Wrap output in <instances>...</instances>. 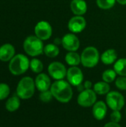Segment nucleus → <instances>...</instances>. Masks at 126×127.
Here are the masks:
<instances>
[{
	"instance_id": "nucleus-1",
	"label": "nucleus",
	"mask_w": 126,
	"mask_h": 127,
	"mask_svg": "<svg viewBox=\"0 0 126 127\" xmlns=\"http://www.w3.org/2000/svg\"><path fill=\"white\" fill-rule=\"evenodd\" d=\"M53 97L60 103H67L73 97L72 86L66 80H56L51 84L50 89Z\"/></svg>"
},
{
	"instance_id": "nucleus-2",
	"label": "nucleus",
	"mask_w": 126,
	"mask_h": 127,
	"mask_svg": "<svg viewBox=\"0 0 126 127\" xmlns=\"http://www.w3.org/2000/svg\"><path fill=\"white\" fill-rule=\"evenodd\" d=\"M30 68V60L27 56L18 54H16L9 63L8 68L10 72L16 76L25 73Z\"/></svg>"
},
{
	"instance_id": "nucleus-3",
	"label": "nucleus",
	"mask_w": 126,
	"mask_h": 127,
	"mask_svg": "<svg viewBox=\"0 0 126 127\" xmlns=\"http://www.w3.org/2000/svg\"><path fill=\"white\" fill-rule=\"evenodd\" d=\"M35 81L30 77H24L18 83L16 87V95L22 100L31 98L35 92Z\"/></svg>"
},
{
	"instance_id": "nucleus-4",
	"label": "nucleus",
	"mask_w": 126,
	"mask_h": 127,
	"mask_svg": "<svg viewBox=\"0 0 126 127\" xmlns=\"http://www.w3.org/2000/svg\"><path fill=\"white\" fill-rule=\"evenodd\" d=\"M44 47L42 40L33 35L27 36L23 43L24 51L30 57H36L42 54L44 51Z\"/></svg>"
},
{
	"instance_id": "nucleus-5",
	"label": "nucleus",
	"mask_w": 126,
	"mask_h": 127,
	"mask_svg": "<svg viewBox=\"0 0 126 127\" xmlns=\"http://www.w3.org/2000/svg\"><path fill=\"white\" fill-rule=\"evenodd\" d=\"M80 56L82 65L88 68L95 67L100 60V52L97 48L94 46L86 47L82 51Z\"/></svg>"
},
{
	"instance_id": "nucleus-6",
	"label": "nucleus",
	"mask_w": 126,
	"mask_h": 127,
	"mask_svg": "<svg viewBox=\"0 0 126 127\" xmlns=\"http://www.w3.org/2000/svg\"><path fill=\"white\" fill-rule=\"evenodd\" d=\"M106 104L113 111H120L125 106L124 96L117 92L112 91L106 95Z\"/></svg>"
},
{
	"instance_id": "nucleus-7",
	"label": "nucleus",
	"mask_w": 126,
	"mask_h": 127,
	"mask_svg": "<svg viewBox=\"0 0 126 127\" xmlns=\"http://www.w3.org/2000/svg\"><path fill=\"white\" fill-rule=\"evenodd\" d=\"M97 99V94L93 89H85L79 93L77 97V103L82 107L88 108L95 104Z\"/></svg>"
},
{
	"instance_id": "nucleus-8",
	"label": "nucleus",
	"mask_w": 126,
	"mask_h": 127,
	"mask_svg": "<svg viewBox=\"0 0 126 127\" xmlns=\"http://www.w3.org/2000/svg\"><path fill=\"white\" fill-rule=\"evenodd\" d=\"M67 69L65 65L60 62H53L48 68L49 75L56 80H64L67 75Z\"/></svg>"
},
{
	"instance_id": "nucleus-9",
	"label": "nucleus",
	"mask_w": 126,
	"mask_h": 127,
	"mask_svg": "<svg viewBox=\"0 0 126 127\" xmlns=\"http://www.w3.org/2000/svg\"><path fill=\"white\" fill-rule=\"evenodd\" d=\"M35 36L42 41L48 40L52 36L53 30L50 24L47 21L39 22L34 28Z\"/></svg>"
},
{
	"instance_id": "nucleus-10",
	"label": "nucleus",
	"mask_w": 126,
	"mask_h": 127,
	"mask_svg": "<svg viewBox=\"0 0 126 127\" xmlns=\"http://www.w3.org/2000/svg\"><path fill=\"white\" fill-rule=\"evenodd\" d=\"M67 80L73 86H78L82 84L84 75L82 70L77 66H71L67 71Z\"/></svg>"
},
{
	"instance_id": "nucleus-11",
	"label": "nucleus",
	"mask_w": 126,
	"mask_h": 127,
	"mask_svg": "<svg viewBox=\"0 0 126 127\" xmlns=\"http://www.w3.org/2000/svg\"><path fill=\"white\" fill-rule=\"evenodd\" d=\"M62 45L68 51H76L80 46V42L74 33H70L62 38Z\"/></svg>"
},
{
	"instance_id": "nucleus-12",
	"label": "nucleus",
	"mask_w": 126,
	"mask_h": 127,
	"mask_svg": "<svg viewBox=\"0 0 126 127\" xmlns=\"http://www.w3.org/2000/svg\"><path fill=\"white\" fill-rule=\"evenodd\" d=\"M86 24V20L82 16H74L70 19L68 28L71 33H79L85 30Z\"/></svg>"
},
{
	"instance_id": "nucleus-13",
	"label": "nucleus",
	"mask_w": 126,
	"mask_h": 127,
	"mask_svg": "<svg viewBox=\"0 0 126 127\" xmlns=\"http://www.w3.org/2000/svg\"><path fill=\"white\" fill-rule=\"evenodd\" d=\"M36 88L40 92H45L50 90L51 86V82L49 76L45 73L39 74L35 79Z\"/></svg>"
},
{
	"instance_id": "nucleus-14",
	"label": "nucleus",
	"mask_w": 126,
	"mask_h": 127,
	"mask_svg": "<svg viewBox=\"0 0 126 127\" xmlns=\"http://www.w3.org/2000/svg\"><path fill=\"white\" fill-rule=\"evenodd\" d=\"M107 112H108V106L106 103L103 101L101 100L97 101L93 106V109H92L93 116L97 121L103 120L105 118Z\"/></svg>"
},
{
	"instance_id": "nucleus-15",
	"label": "nucleus",
	"mask_w": 126,
	"mask_h": 127,
	"mask_svg": "<svg viewBox=\"0 0 126 127\" xmlns=\"http://www.w3.org/2000/svg\"><path fill=\"white\" fill-rule=\"evenodd\" d=\"M15 56V48L10 43H5L0 46V60L8 62Z\"/></svg>"
},
{
	"instance_id": "nucleus-16",
	"label": "nucleus",
	"mask_w": 126,
	"mask_h": 127,
	"mask_svg": "<svg viewBox=\"0 0 126 127\" xmlns=\"http://www.w3.org/2000/svg\"><path fill=\"white\" fill-rule=\"evenodd\" d=\"M70 7L75 16H82L88 10V5L85 0H72Z\"/></svg>"
},
{
	"instance_id": "nucleus-17",
	"label": "nucleus",
	"mask_w": 126,
	"mask_h": 127,
	"mask_svg": "<svg viewBox=\"0 0 126 127\" xmlns=\"http://www.w3.org/2000/svg\"><path fill=\"white\" fill-rule=\"evenodd\" d=\"M117 52L114 50V49H108L106 51H105L101 57H100V60L102 61V63L105 65H112L114 64L117 60Z\"/></svg>"
},
{
	"instance_id": "nucleus-18",
	"label": "nucleus",
	"mask_w": 126,
	"mask_h": 127,
	"mask_svg": "<svg viewBox=\"0 0 126 127\" xmlns=\"http://www.w3.org/2000/svg\"><path fill=\"white\" fill-rule=\"evenodd\" d=\"M65 60L71 66H77L81 63V56L76 51H68L65 55Z\"/></svg>"
},
{
	"instance_id": "nucleus-19",
	"label": "nucleus",
	"mask_w": 126,
	"mask_h": 127,
	"mask_svg": "<svg viewBox=\"0 0 126 127\" xmlns=\"http://www.w3.org/2000/svg\"><path fill=\"white\" fill-rule=\"evenodd\" d=\"M93 90L99 95H105L110 92V86L105 81H100L93 86Z\"/></svg>"
},
{
	"instance_id": "nucleus-20",
	"label": "nucleus",
	"mask_w": 126,
	"mask_h": 127,
	"mask_svg": "<svg viewBox=\"0 0 126 127\" xmlns=\"http://www.w3.org/2000/svg\"><path fill=\"white\" fill-rule=\"evenodd\" d=\"M20 106V98L18 96H13L7 99L5 103L6 109L10 112H14Z\"/></svg>"
},
{
	"instance_id": "nucleus-21",
	"label": "nucleus",
	"mask_w": 126,
	"mask_h": 127,
	"mask_svg": "<svg viewBox=\"0 0 126 127\" xmlns=\"http://www.w3.org/2000/svg\"><path fill=\"white\" fill-rule=\"evenodd\" d=\"M114 70L118 75L126 77V58H120L117 60L114 63Z\"/></svg>"
},
{
	"instance_id": "nucleus-22",
	"label": "nucleus",
	"mask_w": 126,
	"mask_h": 127,
	"mask_svg": "<svg viewBox=\"0 0 126 127\" xmlns=\"http://www.w3.org/2000/svg\"><path fill=\"white\" fill-rule=\"evenodd\" d=\"M43 53L50 58H54L56 57L59 54V48L58 45L55 44H48L44 47V51Z\"/></svg>"
},
{
	"instance_id": "nucleus-23",
	"label": "nucleus",
	"mask_w": 126,
	"mask_h": 127,
	"mask_svg": "<svg viewBox=\"0 0 126 127\" xmlns=\"http://www.w3.org/2000/svg\"><path fill=\"white\" fill-rule=\"evenodd\" d=\"M30 68L33 73L40 74L43 70V63L41 60L36 58H33L30 61Z\"/></svg>"
},
{
	"instance_id": "nucleus-24",
	"label": "nucleus",
	"mask_w": 126,
	"mask_h": 127,
	"mask_svg": "<svg viewBox=\"0 0 126 127\" xmlns=\"http://www.w3.org/2000/svg\"><path fill=\"white\" fill-rule=\"evenodd\" d=\"M117 74L114 69H107L103 71L102 74V78L103 81L108 83H111L116 80Z\"/></svg>"
},
{
	"instance_id": "nucleus-25",
	"label": "nucleus",
	"mask_w": 126,
	"mask_h": 127,
	"mask_svg": "<svg viewBox=\"0 0 126 127\" xmlns=\"http://www.w3.org/2000/svg\"><path fill=\"white\" fill-rule=\"evenodd\" d=\"M116 1V0H97V4L100 9L108 10L115 5Z\"/></svg>"
},
{
	"instance_id": "nucleus-26",
	"label": "nucleus",
	"mask_w": 126,
	"mask_h": 127,
	"mask_svg": "<svg viewBox=\"0 0 126 127\" xmlns=\"http://www.w3.org/2000/svg\"><path fill=\"white\" fill-rule=\"evenodd\" d=\"M10 87L7 84L1 83H0V100H3L10 95Z\"/></svg>"
},
{
	"instance_id": "nucleus-27",
	"label": "nucleus",
	"mask_w": 126,
	"mask_h": 127,
	"mask_svg": "<svg viewBox=\"0 0 126 127\" xmlns=\"http://www.w3.org/2000/svg\"><path fill=\"white\" fill-rule=\"evenodd\" d=\"M115 86L117 88L122 91L126 90V77L120 76L115 80Z\"/></svg>"
},
{
	"instance_id": "nucleus-28",
	"label": "nucleus",
	"mask_w": 126,
	"mask_h": 127,
	"mask_svg": "<svg viewBox=\"0 0 126 127\" xmlns=\"http://www.w3.org/2000/svg\"><path fill=\"white\" fill-rule=\"evenodd\" d=\"M53 96L50 92V90L42 92L39 95V100L44 103H48L53 99Z\"/></svg>"
},
{
	"instance_id": "nucleus-29",
	"label": "nucleus",
	"mask_w": 126,
	"mask_h": 127,
	"mask_svg": "<svg viewBox=\"0 0 126 127\" xmlns=\"http://www.w3.org/2000/svg\"><path fill=\"white\" fill-rule=\"evenodd\" d=\"M111 121L114 123H120L122 119V114L120 111H113L111 114Z\"/></svg>"
},
{
	"instance_id": "nucleus-30",
	"label": "nucleus",
	"mask_w": 126,
	"mask_h": 127,
	"mask_svg": "<svg viewBox=\"0 0 126 127\" xmlns=\"http://www.w3.org/2000/svg\"><path fill=\"white\" fill-rule=\"evenodd\" d=\"M103 127H121V126L118 123H114V122L111 121V122L105 124Z\"/></svg>"
},
{
	"instance_id": "nucleus-31",
	"label": "nucleus",
	"mask_w": 126,
	"mask_h": 127,
	"mask_svg": "<svg viewBox=\"0 0 126 127\" xmlns=\"http://www.w3.org/2000/svg\"><path fill=\"white\" fill-rule=\"evenodd\" d=\"M83 86H84L85 89H91V87L93 86L92 83H91L90 80H86V81H85L84 83H83Z\"/></svg>"
},
{
	"instance_id": "nucleus-32",
	"label": "nucleus",
	"mask_w": 126,
	"mask_h": 127,
	"mask_svg": "<svg viewBox=\"0 0 126 127\" xmlns=\"http://www.w3.org/2000/svg\"><path fill=\"white\" fill-rule=\"evenodd\" d=\"M54 44L58 45L59 44H62V39H59V38H56L54 39Z\"/></svg>"
},
{
	"instance_id": "nucleus-33",
	"label": "nucleus",
	"mask_w": 126,
	"mask_h": 127,
	"mask_svg": "<svg viewBox=\"0 0 126 127\" xmlns=\"http://www.w3.org/2000/svg\"><path fill=\"white\" fill-rule=\"evenodd\" d=\"M120 4H122V5H126V0H116Z\"/></svg>"
},
{
	"instance_id": "nucleus-34",
	"label": "nucleus",
	"mask_w": 126,
	"mask_h": 127,
	"mask_svg": "<svg viewBox=\"0 0 126 127\" xmlns=\"http://www.w3.org/2000/svg\"></svg>"
}]
</instances>
